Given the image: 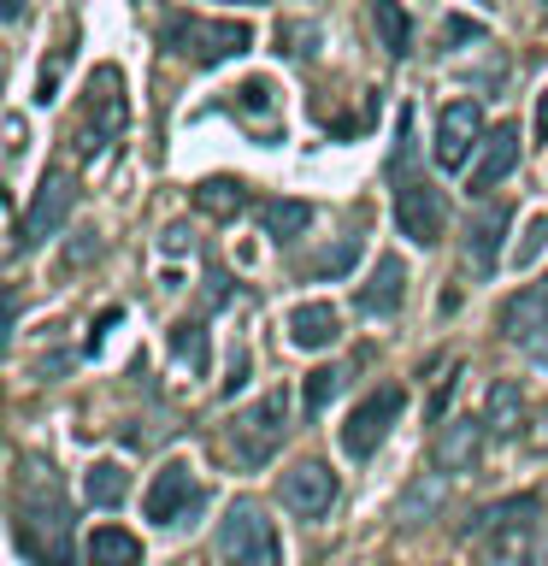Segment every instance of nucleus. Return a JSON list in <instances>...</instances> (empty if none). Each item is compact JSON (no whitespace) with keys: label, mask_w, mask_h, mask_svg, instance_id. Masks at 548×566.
Instances as JSON below:
<instances>
[{"label":"nucleus","mask_w":548,"mask_h":566,"mask_svg":"<svg viewBox=\"0 0 548 566\" xmlns=\"http://www.w3.org/2000/svg\"><path fill=\"white\" fill-rule=\"evenodd\" d=\"M484 106L477 101H449L436 118V166L442 171H460L472 159V148H484Z\"/></svg>","instance_id":"obj_11"},{"label":"nucleus","mask_w":548,"mask_h":566,"mask_svg":"<svg viewBox=\"0 0 548 566\" xmlns=\"http://www.w3.org/2000/svg\"><path fill=\"white\" fill-rule=\"evenodd\" d=\"M507 230H513V212H507V207H484V212L472 219V230H466V272H472V277H489L495 265H502Z\"/></svg>","instance_id":"obj_16"},{"label":"nucleus","mask_w":548,"mask_h":566,"mask_svg":"<svg viewBox=\"0 0 548 566\" xmlns=\"http://www.w3.org/2000/svg\"><path fill=\"white\" fill-rule=\"evenodd\" d=\"M236 7H260V0H236Z\"/></svg>","instance_id":"obj_41"},{"label":"nucleus","mask_w":548,"mask_h":566,"mask_svg":"<svg viewBox=\"0 0 548 566\" xmlns=\"http://www.w3.org/2000/svg\"><path fill=\"white\" fill-rule=\"evenodd\" d=\"M401 301H407V265H401L396 254H383L378 272L360 283V313H366V318H396Z\"/></svg>","instance_id":"obj_17"},{"label":"nucleus","mask_w":548,"mask_h":566,"mask_svg":"<svg viewBox=\"0 0 548 566\" xmlns=\"http://www.w3.org/2000/svg\"><path fill=\"white\" fill-rule=\"evenodd\" d=\"M7 154H24V118H7Z\"/></svg>","instance_id":"obj_36"},{"label":"nucleus","mask_w":548,"mask_h":566,"mask_svg":"<svg viewBox=\"0 0 548 566\" xmlns=\"http://www.w3.org/2000/svg\"><path fill=\"white\" fill-rule=\"evenodd\" d=\"M18 537L42 566H65V543H71V513L53 490V467L42 472L30 460V478H24V502H18Z\"/></svg>","instance_id":"obj_1"},{"label":"nucleus","mask_w":548,"mask_h":566,"mask_svg":"<svg viewBox=\"0 0 548 566\" xmlns=\"http://www.w3.org/2000/svg\"><path fill=\"white\" fill-rule=\"evenodd\" d=\"M201 502H207V490H201V478H194L189 460H166V467L154 472L148 495H141V513H148L154 525H183L201 513Z\"/></svg>","instance_id":"obj_7"},{"label":"nucleus","mask_w":548,"mask_h":566,"mask_svg":"<svg viewBox=\"0 0 548 566\" xmlns=\"http://www.w3.org/2000/svg\"><path fill=\"white\" fill-rule=\"evenodd\" d=\"M542 254H548V219H530V224H525V242L513 248V265H519V272H530Z\"/></svg>","instance_id":"obj_29"},{"label":"nucleus","mask_w":548,"mask_h":566,"mask_svg":"<svg viewBox=\"0 0 548 566\" xmlns=\"http://www.w3.org/2000/svg\"><path fill=\"white\" fill-rule=\"evenodd\" d=\"M342 378H348L342 366H318V371H307V396H301V401H307V413H313V419L325 413L336 396H342Z\"/></svg>","instance_id":"obj_27"},{"label":"nucleus","mask_w":548,"mask_h":566,"mask_svg":"<svg viewBox=\"0 0 548 566\" xmlns=\"http://www.w3.org/2000/svg\"><path fill=\"white\" fill-rule=\"evenodd\" d=\"M0 12H7V24H18V18H24V0H0Z\"/></svg>","instance_id":"obj_38"},{"label":"nucleus","mask_w":548,"mask_h":566,"mask_svg":"<svg viewBox=\"0 0 548 566\" xmlns=\"http://www.w3.org/2000/svg\"><path fill=\"white\" fill-rule=\"evenodd\" d=\"M159 248H166V254H183V248H189V230H183V224H171V230H166V242H159Z\"/></svg>","instance_id":"obj_35"},{"label":"nucleus","mask_w":548,"mask_h":566,"mask_svg":"<svg viewBox=\"0 0 548 566\" xmlns=\"http://www.w3.org/2000/svg\"><path fill=\"white\" fill-rule=\"evenodd\" d=\"M166 48L183 53L194 65H224V60H242L254 48V30L242 18H201V12H177L166 24Z\"/></svg>","instance_id":"obj_2"},{"label":"nucleus","mask_w":548,"mask_h":566,"mask_svg":"<svg viewBox=\"0 0 548 566\" xmlns=\"http://www.w3.org/2000/svg\"><path fill=\"white\" fill-rule=\"evenodd\" d=\"M495 325H502L507 343L537 348L542 336H548V283H525L519 295H507L502 313H495Z\"/></svg>","instance_id":"obj_13"},{"label":"nucleus","mask_w":548,"mask_h":566,"mask_svg":"<svg viewBox=\"0 0 548 566\" xmlns=\"http://www.w3.org/2000/svg\"><path fill=\"white\" fill-rule=\"evenodd\" d=\"M171 360H177V371L201 378V371H207V331L201 325H177L171 331Z\"/></svg>","instance_id":"obj_26"},{"label":"nucleus","mask_w":548,"mask_h":566,"mask_svg":"<svg viewBox=\"0 0 548 566\" xmlns=\"http://www.w3.org/2000/svg\"><path fill=\"white\" fill-rule=\"evenodd\" d=\"M83 495H88V507H118L124 495H130V472H124L118 460H95V467L83 472Z\"/></svg>","instance_id":"obj_23"},{"label":"nucleus","mask_w":548,"mask_h":566,"mask_svg":"<svg viewBox=\"0 0 548 566\" xmlns=\"http://www.w3.org/2000/svg\"><path fill=\"white\" fill-rule=\"evenodd\" d=\"M530 354H537V360L548 366V336H542V343H537V348H530Z\"/></svg>","instance_id":"obj_40"},{"label":"nucleus","mask_w":548,"mask_h":566,"mask_svg":"<svg viewBox=\"0 0 548 566\" xmlns=\"http://www.w3.org/2000/svg\"><path fill=\"white\" fill-rule=\"evenodd\" d=\"M407 159H413V113H401L396 124V154H389V177L396 184H407Z\"/></svg>","instance_id":"obj_30"},{"label":"nucleus","mask_w":548,"mask_h":566,"mask_svg":"<svg viewBox=\"0 0 548 566\" xmlns=\"http://www.w3.org/2000/svg\"><path fill=\"white\" fill-rule=\"evenodd\" d=\"M484 424H489V437H519V424H525V389L513 384V378H495L489 384Z\"/></svg>","instance_id":"obj_19"},{"label":"nucleus","mask_w":548,"mask_h":566,"mask_svg":"<svg viewBox=\"0 0 548 566\" xmlns=\"http://www.w3.org/2000/svg\"><path fill=\"white\" fill-rule=\"evenodd\" d=\"M283 507L295 513V520H325V513L336 507V495H342V484H336V472L325 467V460H301V467L283 472Z\"/></svg>","instance_id":"obj_10"},{"label":"nucleus","mask_w":548,"mask_h":566,"mask_svg":"<svg viewBox=\"0 0 548 566\" xmlns=\"http://www.w3.org/2000/svg\"><path fill=\"white\" fill-rule=\"evenodd\" d=\"M371 30L389 48V60H407L413 53V18H407L401 0H371Z\"/></svg>","instance_id":"obj_20"},{"label":"nucleus","mask_w":548,"mask_h":566,"mask_svg":"<svg viewBox=\"0 0 548 566\" xmlns=\"http://www.w3.org/2000/svg\"><path fill=\"white\" fill-rule=\"evenodd\" d=\"M530 520H537V495H513L477 513L472 537L484 566H530Z\"/></svg>","instance_id":"obj_3"},{"label":"nucleus","mask_w":548,"mask_h":566,"mask_svg":"<svg viewBox=\"0 0 548 566\" xmlns=\"http://www.w3.org/2000/svg\"><path fill=\"white\" fill-rule=\"evenodd\" d=\"M65 65H71V48H60V53H53V60L42 65V77H35V101H53V95H60V77H65Z\"/></svg>","instance_id":"obj_32"},{"label":"nucleus","mask_w":548,"mask_h":566,"mask_svg":"<svg viewBox=\"0 0 548 566\" xmlns=\"http://www.w3.org/2000/svg\"><path fill=\"white\" fill-rule=\"evenodd\" d=\"M289 343L295 348H307V354H318V348H330L336 336H342V313L330 307V301H301V307L289 313Z\"/></svg>","instance_id":"obj_18"},{"label":"nucleus","mask_w":548,"mask_h":566,"mask_svg":"<svg viewBox=\"0 0 548 566\" xmlns=\"http://www.w3.org/2000/svg\"><path fill=\"white\" fill-rule=\"evenodd\" d=\"M442 490H449V472H424V478H413V484L401 490V502H396V520H401V525L431 520V513L442 507Z\"/></svg>","instance_id":"obj_21"},{"label":"nucleus","mask_w":548,"mask_h":566,"mask_svg":"<svg viewBox=\"0 0 548 566\" xmlns=\"http://www.w3.org/2000/svg\"><path fill=\"white\" fill-rule=\"evenodd\" d=\"M219 555L224 566H283L277 525L265 520L260 502H230L224 525H219Z\"/></svg>","instance_id":"obj_5"},{"label":"nucleus","mask_w":548,"mask_h":566,"mask_svg":"<svg viewBox=\"0 0 548 566\" xmlns=\"http://www.w3.org/2000/svg\"><path fill=\"white\" fill-rule=\"evenodd\" d=\"M236 113H247V118H260V113H272V83H242L236 88Z\"/></svg>","instance_id":"obj_33"},{"label":"nucleus","mask_w":548,"mask_h":566,"mask_svg":"<svg viewBox=\"0 0 548 566\" xmlns=\"http://www.w3.org/2000/svg\"><path fill=\"white\" fill-rule=\"evenodd\" d=\"M194 207L212 212V219H236V212L247 207V189L230 184V177H207V184L194 189Z\"/></svg>","instance_id":"obj_25"},{"label":"nucleus","mask_w":548,"mask_h":566,"mask_svg":"<svg viewBox=\"0 0 548 566\" xmlns=\"http://www.w3.org/2000/svg\"><path fill=\"white\" fill-rule=\"evenodd\" d=\"M71 207H77V184H71L65 171H48L42 184H35V195H30L24 219H18L12 254H30V248H42L48 237H60L65 219H71Z\"/></svg>","instance_id":"obj_6"},{"label":"nucleus","mask_w":548,"mask_h":566,"mask_svg":"<svg viewBox=\"0 0 548 566\" xmlns=\"http://www.w3.org/2000/svg\"><path fill=\"white\" fill-rule=\"evenodd\" d=\"M396 224H401L407 242L436 248L442 230H449V201H442V189L424 184V177H407V184H396Z\"/></svg>","instance_id":"obj_9"},{"label":"nucleus","mask_w":548,"mask_h":566,"mask_svg":"<svg viewBox=\"0 0 548 566\" xmlns=\"http://www.w3.org/2000/svg\"><path fill=\"white\" fill-rule=\"evenodd\" d=\"M537 136L548 142V88H542V95H537Z\"/></svg>","instance_id":"obj_37"},{"label":"nucleus","mask_w":548,"mask_h":566,"mask_svg":"<svg viewBox=\"0 0 548 566\" xmlns=\"http://www.w3.org/2000/svg\"><path fill=\"white\" fill-rule=\"evenodd\" d=\"M530 566H548V543H537V548H530Z\"/></svg>","instance_id":"obj_39"},{"label":"nucleus","mask_w":548,"mask_h":566,"mask_svg":"<svg viewBox=\"0 0 548 566\" xmlns=\"http://www.w3.org/2000/svg\"><path fill=\"white\" fill-rule=\"evenodd\" d=\"M442 35H449V42H489V30L472 24V18H449V30H442Z\"/></svg>","instance_id":"obj_34"},{"label":"nucleus","mask_w":548,"mask_h":566,"mask_svg":"<svg viewBox=\"0 0 548 566\" xmlns=\"http://www.w3.org/2000/svg\"><path fill=\"white\" fill-rule=\"evenodd\" d=\"M484 437H489V424L472 419V413L442 419V431H436V442H431V467H436V472H472V460L484 454Z\"/></svg>","instance_id":"obj_14"},{"label":"nucleus","mask_w":548,"mask_h":566,"mask_svg":"<svg viewBox=\"0 0 548 566\" xmlns=\"http://www.w3.org/2000/svg\"><path fill=\"white\" fill-rule=\"evenodd\" d=\"M260 219H265V237H272V242H295V237H307V230H313V207L307 201H272Z\"/></svg>","instance_id":"obj_24"},{"label":"nucleus","mask_w":548,"mask_h":566,"mask_svg":"<svg viewBox=\"0 0 548 566\" xmlns=\"http://www.w3.org/2000/svg\"><path fill=\"white\" fill-rule=\"evenodd\" d=\"M401 407H407V389H401V384L371 389V396H366V401L348 413V424H342V449H348L354 460H371V454L383 449V437L396 431Z\"/></svg>","instance_id":"obj_8"},{"label":"nucleus","mask_w":548,"mask_h":566,"mask_svg":"<svg viewBox=\"0 0 548 566\" xmlns=\"http://www.w3.org/2000/svg\"><path fill=\"white\" fill-rule=\"evenodd\" d=\"M124 118H130V113H124V77H118L113 65H101L95 71V88H88V118H83V136L88 142H83V148L88 154H106L118 142Z\"/></svg>","instance_id":"obj_12"},{"label":"nucleus","mask_w":548,"mask_h":566,"mask_svg":"<svg viewBox=\"0 0 548 566\" xmlns=\"http://www.w3.org/2000/svg\"><path fill=\"white\" fill-rule=\"evenodd\" d=\"M354 260H360V242L348 237V242H336L330 254H318L307 277H348V272H354Z\"/></svg>","instance_id":"obj_28"},{"label":"nucleus","mask_w":548,"mask_h":566,"mask_svg":"<svg viewBox=\"0 0 548 566\" xmlns=\"http://www.w3.org/2000/svg\"><path fill=\"white\" fill-rule=\"evenodd\" d=\"M454 389H460V360L442 366V378H436V396L431 407H424V419H449V401H454Z\"/></svg>","instance_id":"obj_31"},{"label":"nucleus","mask_w":548,"mask_h":566,"mask_svg":"<svg viewBox=\"0 0 548 566\" xmlns=\"http://www.w3.org/2000/svg\"><path fill=\"white\" fill-rule=\"evenodd\" d=\"M513 171H519V124H495L484 136V148H477V159H472V195L507 184Z\"/></svg>","instance_id":"obj_15"},{"label":"nucleus","mask_w":548,"mask_h":566,"mask_svg":"<svg viewBox=\"0 0 548 566\" xmlns=\"http://www.w3.org/2000/svg\"><path fill=\"white\" fill-rule=\"evenodd\" d=\"M88 566H141V543L118 525H95L88 531Z\"/></svg>","instance_id":"obj_22"},{"label":"nucleus","mask_w":548,"mask_h":566,"mask_svg":"<svg viewBox=\"0 0 548 566\" xmlns=\"http://www.w3.org/2000/svg\"><path fill=\"white\" fill-rule=\"evenodd\" d=\"M283 431H289V396L283 389H265L254 407H242L236 424H230V460H236L242 472H260L265 460L283 449Z\"/></svg>","instance_id":"obj_4"}]
</instances>
